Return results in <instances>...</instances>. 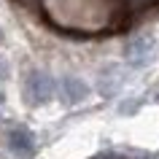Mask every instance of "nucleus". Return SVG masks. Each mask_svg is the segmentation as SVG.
Listing matches in <instances>:
<instances>
[{"label":"nucleus","mask_w":159,"mask_h":159,"mask_svg":"<svg viewBox=\"0 0 159 159\" xmlns=\"http://www.w3.org/2000/svg\"><path fill=\"white\" fill-rule=\"evenodd\" d=\"M57 92H59V97L65 102H81V100H86V94H89V86L81 81V78H75V75H67V78H62L57 84Z\"/></svg>","instance_id":"20e7f679"},{"label":"nucleus","mask_w":159,"mask_h":159,"mask_svg":"<svg viewBox=\"0 0 159 159\" xmlns=\"http://www.w3.org/2000/svg\"><path fill=\"white\" fill-rule=\"evenodd\" d=\"M57 92V81L43 70H30L25 78V100L30 105H43Z\"/></svg>","instance_id":"f257e3e1"},{"label":"nucleus","mask_w":159,"mask_h":159,"mask_svg":"<svg viewBox=\"0 0 159 159\" xmlns=\"http://www.w3.org/2000/svg\"><path fill=\"white\" fill-rule=\"evenodd\" d=\"M119 67H105V70H102V78H100V92L102 94H113L119 89V86H121V78H119Z\"/></svg>","instance_id":"39448f33"},{"label":"nucleus","mask_w":159,"mask_h":159,"mask_svg":"<svg viewBox=\"0 0 159 159\" xmlns=\"http://www.w3.org/2000/svg\"><path fill=\"white\" fill-rule=\"evenodd\" d=\"M8 148L19 159H30L35 154V135L27 127H11L8 129Z\"/></svg>","instance_id":"7ed1b4c3"},{"label":"nucleus","mask_w":159,"mask_h":159,"mask_svg":"<svg viewBox=\"0 0 159 159\" xmlns=\"http://www.w3.org/2000/svg\"><path fill=\"white\" fill-rule=\"evenodd\" d=\"M0 43H3V33H0Z\"/></svg>","instance_id":"423d86ee"},{"label":"nucleus","mask_w":159,"mask_h":159,"mask_svg":"<svg viewBox=\"0 0 159 159\" xmlns=\"http://www.w3.org/2000/svg\"><path fill=\"white\" fill-rule=\"evenodd\" d=\"M154 49H157V43H154L151 35H135L124 46V59L132 67H146L154 59Z\"/></svg>","instance_id":"f03ea898"}]
</instances>
